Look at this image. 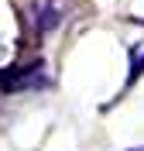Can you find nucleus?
I'll list each match as a JSON object with an SVG mask.
<instances>
[{
	"label": "nucleus",
	"instance_id": "obj_1",
	"mask_svg": "<svg viewBox=\"0 0 144 151\" xmlns=\"http://www.w3.org/2000/svg\"><path fill=\"white\" fill-rule=\"evenodd\" d=\"M72 0H31V24L38 35H52V31L65 21Z\"/></svg>",
	"mask_w": 144,
	"mask_h": 151
},
{
	"label": "nucleus",
	"instance_id": "obj_2",
	"mask_svg": "<svg viewBox=\"0 0 144 151\" xmlns=\"http://www.w3.org/2000/svg\"><path fill=\"white\" fill-rule=\"evenodd\" d=\"M38 86H48V72L34 62L28 69H7L0 72V89L4 93H24V89H38Z\"/></svg>",
	"mask_w": 144,
	"mask_h": 151
},
{
	"label": "nucleus",
	"instance_id": "obj_3",
	"mask_svg": "<svg viewBox=\"0 0 144 151\" xmlns=\"http://www.w3.org/2000/svg\"><path fill=\"white\" fill-rule=\"evenodd\" d=\"M141 72H144V41L130 48V76H127V86L137 83V79H141Z\"/></svg>",
	"mask_w": 144,
	"mask_h": 151
},
{
	"label": "nucleus",
	"instance_id": "obj_4",
	"mask_svg": "<svg viewBox=\"0 0 144 151\" xmlns=\"http://www.w3.org/2000/svg\"><path fill=\"white\" fill-rule=\"evenodd\" d=\"M134 151H144V148H134Z\"/></svg>",
	"mask_w": 144,
	"mask_h": 151
}]
</instances>
